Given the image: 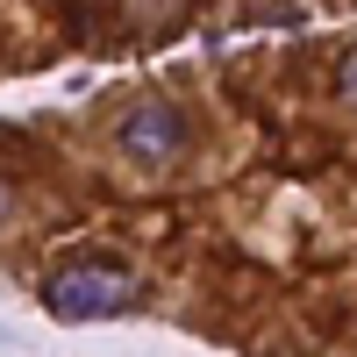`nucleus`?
Segmentation results:
<instances>
[{"label":"nucleus","mask_w":357,"mask_h":357,"mask_svg":"<svg viewBox=\"0 0 357 357\" xmlns=\"http://www.w3.org/2000/svg\"><path fill=\"white\" fill-rule=\"evenodd\" d=\"M8 207H15V193H8V186H0V222H8Z\"/></svg>","instance_id":"obj_4"},{"label":"nucleus","mask_w":357,"mask_h":357,"mask_svg":"<svg viewBox=\"0 0 357 357\" xmlns=\"http://www.w3.org/2000/svg\"><path fill=\"white\" fill-rule=\"evenodd\" d=\"M186 114H178L172 100H143V107H129L122 114V129H114V143H122V158H136V165H172L178 151H186Z\"/></svg>","instance_id":"obj_2"},{"label":"nucleus","mask_w":357,"mask_h":357,"mask_svg":"<svg viewBox=\"0 0 357 357\" xmlns=\"http://www.w3.org/2000/svg\"><path fill=\"white\" fill-rule=\"evenodd\" d=\"M43 307L57 321H107V314L136 307V272L114 257H72L43 279Z\"/></svg>","instance_id":"obj_1"},{"label":"nucleus","mask_w":357,"mask_h":357,"mask_svg":"<svg viewBox=\"0 0 357 357\" xmlns=\"http://www.w3.org/2000/svg\"><path fill=\"white\" fill-rule=\"evenodd\" d=\"M343 100H350V107H357V50H350V57H343Z\"/></svg>","instance_id":"obj_3"}]
</instances>
